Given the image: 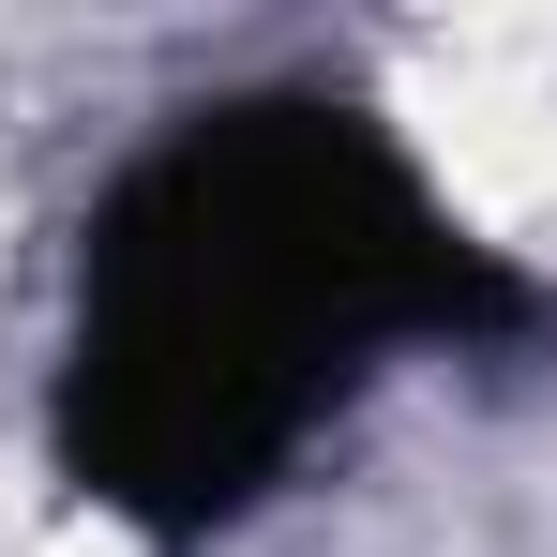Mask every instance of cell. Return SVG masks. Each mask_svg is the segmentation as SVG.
<instances>
[{
	"label": "cell",
	"instance_id": "6da1fadb",
	"mask_svg": "<svg viewBox=\"0 0 557 557\" xmlns=\"http://www.w3.org/2000/svg\"><path fill=\"white\" fill-rule=\"evenodd\" d=\"M528 332H557V286L362 91H211L76 211L46 467L76 512L196 557L257 528L392 362H497Z\"/></svg>",
	"mask_w": 557,
	"mask_h": 557
}]
</instances>
